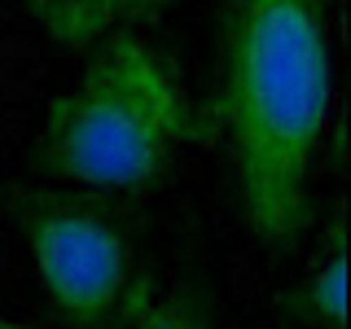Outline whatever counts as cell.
<instances>
[{"label": "cell", "mask_w": 351, "mask_h": 329, "mask_svg": "<svg viewBox=\"0 0 351 329\" xmlns=\"http://www.w3.org/2000/svg\"><path fill=\"white\" fill-rule=\"evenodd\" d=\"M334 106L329 0H228L224 127L246 224L290 246Z\"/></svg>", "instance_id": "1"}, {"label": "cell", "mask_w": 351, "mask_h": 329, "mask_svg": "<svg viewBox=\"0 0 351 329\" xmlns=\"http://www.w3.org/2000/svg\"><path fill=\"white\" fill-rule=\"evenodd\" d=\"M189 132V106L167 66L132 36H106L80 80L44 110L36 162L93 189H145Z\"/></svg>", "instance_id": "2"}, {"label": "cell", "mask_w": 351, "mask_h": 329, "mask_svg": "<svg viewBox=\"0 0 351 329\" xmlns=\"http://www.w3.org/2000/svg\"><path fill=\"white\" fill-rule=\"evenodd\" d=\"M18 228L27 237L44 290L75 321H106L128 294L132 250L119 224L58 197H36L18 206Z\"/></svg>", "instance_id": "3"}, {"label": "cell", "mask_w": 351, "mask_h": 329, "mask_svg": "<svg viewBox=\"0 0 351 329\" xmlns=\"http://www.w3.org/2000/svg\"><path fill=\"white\" fill-rule=\"evenodd\" d=\"M31 18L62 44H88L101 36H119V27L154 18L167 0H22Z\"/></svg>", "instance_id": "4"}, {"label": "cell", "mask_w": 351, "mask_h": 329, "mask_svg": "<svg viewBox=\"0 0 351 329\" xmlns=\"http://www.w3.org/2000/svg\"><path fill=\"white\" fill-rule=\"evenodd\" d=\"M312 312L321 316L329 329H343L347 321V246H343V219L334 228V250H329L325 272L312 281Z\"/></svg>", "instance_id": "5"}, {"label": "cell", "mask_w": 351, "mask_h": 329, "mask_svg": "<svg viewBox=\"0 0 351 329\" xmlns=\"http://www.w3.org/2000/svg\"><path fill=\"white\" fill-rule=\"evenodd\" d=\"M136 329H211V325H206L184 299H154L145 312H141Z\"/></svg>", "instance_id": "6"}, {"label": "cell", "mask_w": 351, "mask_h": 329, "mask_svg": "<svg viewBox=\"0 0 351 329\" xmlns=\"http://www.w3.org/2000/svg\"><path fill=\"white\" fill-rule=\"evenodd\" d=\"M0 329H22V325H14V321H5V316H0Z\"/></svg>", "instance_id": "7"}]
</instances>
